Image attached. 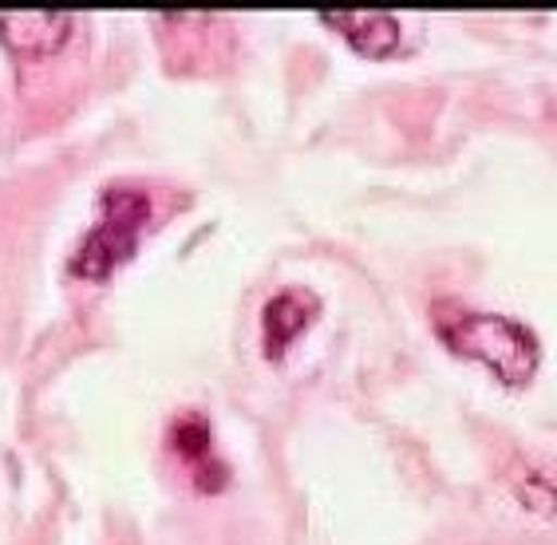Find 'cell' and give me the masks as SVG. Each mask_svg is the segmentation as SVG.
I'll return each instance as SVG.
<instances>
[{"mask_svg": "<svg viewBox=\"0 0 557 545\" xmlns=\"http://www.w3.org/2000/svg\"><path fill=\"white\" fill-rule=\"evenodd\" d=\"M321 21H329L356 52L387 55L399 48V24L392 12H360V9H324Z\"/></svg>", "mask_w": 557, "mask_h": 545, "instance_id": "277c9868", "label": "cell"}, {"mask_svg": "<svg viewBox=\"0 0 557 545\" xmlns=\"http://www.w3.org/2000/svg\"><path fill=\"white\" fill-rule=\"evenodd\" d=\"M312 312H317V300L300 289H285L265 305V336H269V352H281L285 344L305 329Z\"/></svg>", "mask_w": 557, "mask_h": 545, "instance_id": "5b68a950", "label": "cell"}, {"mask_svg": "<svg viewBox=\"0 0 557 545\" xmlns=\"http://www.w3.org/2000/svg\"><path fill=\"white\" fill-rule=\"evenodd\" d=\"M147 218H150L147 194L135 190V186H111L103 194V218L84 237V246L75 249L72 269L79 277H108L111 269L123 265L135 253Z\"/></svg>", "mask_w": 557, "mask_h": 545, "instance_id": "7a4b0ae2", "label": "cell"}, {"mask_svg": "<svg viewBox=\"0 0 557 545\" xmlns=\"http://www.w3.org/2000/svg\"><path fill=\"white\" fill-rule=\"evenodd\" d=\"M440 329L455 352L483 360L503 384L522 387L525 380H534L542 348H537L534 332L518 324L515 317L459 309L455 317H440Z\"/></svg>", "mask_w": 557, "mask_h": 545, "instance_id": "6da1fadb", "label": "cell"}, {"mask_svg": "<svg viewBox=\"0 0 557 545\" xmlns=\"http://www.w3.org/2000/svg\"><path fill=\"white\" fill-rule=\"evenodd\" d=\"M72 12L0 9V44L16 55H48L72 36Z\"/></svg>", "mask_w": 557, "mask_h": 545, "instance_id": "3957f363", "label": "cell"}]
</instances>
